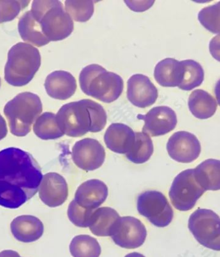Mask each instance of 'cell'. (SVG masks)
Wrapping results in <instances>:
<instances>
[{
  "label": "cell",
  "instance_id": "obj_1",
  "mask_svg": "<svg viewBox=\"0 0 220 257\" xmlns=\"http://www.w3.org/2000/svg\"><path fill=\"white\" fill-rule=\"evenodd\" d=\"M40 165L22 149L0 151V206L17 209L33 198L43 179Z\"/></svg>",
  "mask_w": 220,
  "mask_h": 257
},
{
  "label": "cell",
  "instance_id": "obj_2",
  "mask_svg": "<svg viewBox=\"0 0 220 257\" xmlns=\"http://www.w3.org/2000/svg\"><path fill=\"white\" fill-rule=\"evenodd\" d=\"M57 123L64 134L81 137L88 132H101L107 123V114L101 105L83 99L63 105L56 114Z\"/></svg>",
  "mask_w": 220,
  "mask_h": 257
},
{
  "label": "cell",
  "instance_id": "obj_3",
  "mask_svg": "<svg viewBox=\"0 0 220 257\" xmlns=\"http://www.w3.org/2000/svg\"><path fill=\"white\" fill-rule=\"evenodd\" d=\"M31 12L50 42L65 40L74 29L73 20L61 2L36 0L32 4Z\"/></svg>",
  "mask_w": 220,
  "mask_h": 257
},
{
  "label": "cell",
  "instance_id": "obj_4",
  "mask_svg": "<svg viewBox=\"0 0 220 257\" xmlns=\"http://www.w3.org/2000/svg\"><path fill=\"white\" fill-rule=\"evenodd\" d=\"M79 84L86 95L105 103L118 100L124 89L122 77L95 64L82 69L79 75Z\"/></svg>",
  "mask_w": 220,
  "mask_h": 257
},
{
  "label": "cell",
  "instance_id": "obj_5",
  "mask_svg": "<svg viewBox=\"0 0 220 257\" xmlns=\"http://www.w3.org/2000/svg\"><path fill=\"white\" fill-rule=\"evenodd\" d=\"M41 63L38 48L28 43H18L9 51L5 66V79L13 86H25L33 79Z\"/></svg>",
  "mask_w": 220,
  "mask_h": 257
},
{
  "label": "cell",
  "instance_id": "obj_6",
  "mask_svg": "<svg viewBox=\"0 0 220 257\" xmlns=\"http://www.w3.org/2000/svg\"><path fill=\"white\" fill-rule=\"evenodd\" d=\"M43 111L40 98L36 94H18L7 103L4 114L8 119L11 133L16 137H25Z\"/></svg>",
  "mask_w": 220,
  "mask_h": 257
},
{
  "label": "cell",
  "instance_id": "obj_7",
  "mask_svg": "<svg viewBox=\"0 0 220 257\" xmlns=\"http://www.w3.org/2000/svg\"><path fill=\"white\" fill-rule=\"evenodd\" d=\"M188 227L203 246L220 251V217L208 209L198 208L191 215Z\"/></svg>",
  "mask_w": 220,
  "mask_h": 257
},
{
  "label": "cell",
  "instance_id": "obj_8",
  "mask_svg": "<svg viewBox=\"0 0 220 257\" xmlns=\"http://www.w3.org/2000/svg\"><path fill=\"white\" fill-rule=\"evenodd\" d=\"M205 192L194 178V169H191L181 172L176 176L169 196L176 210L185 212L194 208Z\"/></svg>",
  "mask_w": 220,
  "mask_h": 257
},
{
  "label": "cell",
  "instance_id": "obj_9",
  "mask_svg": "<svg viewBox=\"0 0 220 257\" xmlns=\"http://www.w3.org/2000/svg\"><path fill=\"white\" fill-rule=\"evenodd\" d=\"M137 210L159 228H164L173 221L174 212L170 204L162 192L156 190H148L139 195Z\"/></svg>",
  "mask_w": 220,
  "mask_h": 257
},
{
  "label": "cell",
  "instance_id": "obj_10",
  "mask_svg": "<svg viewBox=\"0 0 220 257\" xmlns=\"http://www.w3.org/2000/svg\"><path fill=\"white\" fill-rule=\"evenodd\" d=\"M111 237L119 246L136 249L145 242L147 230L143 222L137 218L122 217L115 224Z\"/></svg>",
  "mask_w": 220,
  "mask_h": 257
},
{
  "label": "cell",
  "instance_id": "obj_11",
  "mask_svg": "<svg viewBox=\"0 0 220 257\" xmlns=\"http://www.w3.org/2000/svg\"><path fill=\"white\" fill-rule=\"evenodd\" d=\"M72 158L79 168L87 172L93 171L104 164L106 153L104 147L97 140L86 138L73 146Z\"/></svg>",
  "mask_w": 220,
  "mask_h": 257
},
{
  "label": "cell",
  "instance_id": "obj_12",
  "mask_svg": "<svg viewBox=\"0 0 220 257\" xmlns=\"http://www.w3.org/2000/svg\"><path fill=\"white\" fill-rule=\"evenodd\" d=\"M201 144L195 135L187 132L174 133L167 144L169 157L176 162L189 164L199 157Z\"/></svg>",
  "mask_w": 220,
  "mask_h": 257
},
{
  "label": "cell",
  "instance_id": "obj_13",
  "mask_svg": "<svg viewBox=\"0 0 220 257\" xmlns=\"http://www.w3.org/2000/svg\"><path fill=\"white\" fill-rule=\"evenodd\" d=\"M137 118L144 121L143 133L153 137L167 134L177 124L175 112L167 106L153 107L146 114H139Z\"/></svg>",
  "mask_w": 220,
  "mask_h": 257
},
{
  "label": "cell",
  "instance_id": "obj_14",
  "mask_svg": "<svg viewBox=\"0 0 220 257\" xmlns=\"http://www.w3.org/2000/svg\"><path fill=\"white\" fill-rule=\"evenodd\" d=\"M39 196L43 203L49 207L56 208L61 206L68 198L67 182L58 173L46 174L41 181Z\"/></svg>",
  "mask_w": 220,
  "mask_h": 257
},
{
  "label": "cell",
  "instance_id": "obj_15",
  "mask_svg": "<svg viewBox=\"0 0 220 257\" xmlns=\"http://www.w3.org/2000/svg\"><path fill=\"white\" fill-rule=\"evenodd\" d=\"M158 89L150 78L135 74L128 80L127 97L135 106L146 108L154 104L157 100Z\"/></svg>",
  "mask_w": 220,
  "mask_h": 257
},
{
  "label": "cell",
  "instance_id": "obj_16",
  "mask_svg": "<svg viewBox=\"0 0 220 257\" xmlns=\"http://www.w3.org/2000/svg\"><path fill=\"white\" fill-rule=\"evenodd\" d=\"M108 196L107 185L102 181L90 180L78 187L74 200L79 206L91 210L98 208Z\"/></svg>",
  "mask_w": 220,
  "mask_h": 257
},
{
  "label": "cell",
  "instance_id": "obj_17",
  "mask_svg": "<svg viewBox=\"0 0 220 257\" xmlns=\"http://www.w3.org/2000/svg\"><path fill=\"white\" fill-rule=\"evenodd\" d=\"M45 88L50 97L65 100L74 95L77 89V82L69 72L55 71L48 75L45 80Z\"/></svg>",
  "mask_w": 220,
  "mask_h": 257
},
{
  "label": "cell",
  "instance_id": "obj_18",
  "mask_svg": "<svg viewBox=\"0 0 220 257\" xmlns=\"http://www.w3.org/2000/svg\"><path fill=\"white\" fill-rule=\"evenodd\" d=\"M11 232L20 242L31 243L40 239L44 233V225L33 215H20L11 224Z\"/></svg>",
  "mask_w": 220,
  "mask_h": 257
},
{
  "label": "cell",
  "instance_id": "obj_19",
  "mask_svg": "<svg viewBox=\"0 0 220 257\" xmlns=\"http://www.w3.org/2000/svg\"><path fill=\"white\" fill-rule=\"evenodd\" d=\"M135 133L124 123H112L105 133L104 140L107 148L114 153L127 155L132 149Z\"/></svg>",
  "mask_w": 220,
  "mask_h": 257
},
{
  "label": "cell",
  "instance_id": "obj_20",
  "mask_svg": "<svg viewBox=\"0 0 220 257\" xmlns=\"http://www.w3.org/2000/svg\"><path fill=\"white\" fill-rule=\"evenodd\" d=\"M182 66L180 61L167 58L160 61L155 66L156 81L163 87H178L182 81Z\"/></svg>",
  "mask_w": 220,
  "mask_h": 257
},
{
  "label": "cell",
  "instance_id": "obj_21",
  "mask_svg": "<svg viewBox=\"0 0 220 257\" xmlns=\"http://www.w3.org/2000/svg\"><path fill=\"white\" fill-rule=\"evenodd\" d=\"M194 178L205 191L220 190V160L208 159L194 169Z\"/></svg>",
  "mask_w": 220,
  "mask_h": 257
},
{
  "label": "cell",
  "instance_id": "obj_22",
  "mask_svg": "<svg viewBox=\"0 0 220 257\" xmlns=\"http://www.w3.org/2000/svg\"><path fill=\"white\" fill-rule=\"evenodd\" d=\"M120 217L114 208H98L91 215L89 228L93 235L98 237H109L111 236L115 224Z\"/></svg>",
  "mask_w": 220,
  "mask_h": 257
},
{
  "label": "cell",
  "instance_id": "obj_23",
  "mask_svg": "<svg viewBox=\"0 0 220 257\" xmlns=\"http://www.w3.org/2000/svg\"><path fill=\"white\" fill-rule=\"evenodd\" d=\"M188 105L192 115L205 120L212 117L217 110V102L214 98L203 89L192 91L188 100Z\"/></svg>",
  "mask_w": 220,
  "mask_h": 257
},
{
  "label": "cell",
  "instance_id": "obj_24",
  "mask_svg": "<svg viewBox=\"0 0 220 257\" xmlns=\"http://www.w3.org/2000/svg\"><path fill=\"white\" fill-rule=\"evenodd\" d=\"M18 31L22 40L36 47H43L50 41L46 38L40 24L34 19L31 11L24 14L18 22Z\"/></svg>",
  "mask_w": 220,
  "mask_h": 257
},
{
  "label": "cell",
  "instance_id": "obj_25",
  "mask_svg": "<svg viewBox=\"0 0 220 257\" xmlns=\"http://www.w3.org/2000/svg\"><path fill=\"white\" fill-rule=\"evenodd\" d=\"M33 131L36 136L43 141L56 140L65 135L59 127L56 114L50 112H45L37 118Z\"/></svg>",
  "mask_w": 220,
  "mask_h": 257
},
{
  "label": "cell",
  "instance_id": "obj_26",
  "mask_svg": "<svg viewBox=\"0 0 220 257\" xmlns=\"http://www.w3.org/2000/svg\"><path fill=\"white\" fill-rule=\"evenodd\" d=\"M153 151L154 147L150 137L143 132H137L134 144L126 157L134 164H142L150 159Z\"/></svg>",
  "mask_w": 220,
  "mask_h": 257
},
{
  "label": "cell",
  "instance_id": "obj_27",
  "mask_svg": "<svg viewBox=\"0 0 220 257\" xmlns=\"http://www.w3.org/2000/svg\"><path fill=\"white\" fill-rule=\"evenodd\" d=\"M70 251L73 257H99L101 247L95 238L88 235H79L71 241Z\"/></svg>",
  "mask_w": 220,
  "mask_h": 257
},
{
  "label": "cell",
  "instance_id": "obj_28",
  "mask_svg": "<svg viewBox=\"0 0 220 257\" xmlns=\"http://www.w3.org/2000/svg\"><path fill=\"white\" fill-rule=\"evenodd\" d=\"M180 62L183 73L182 81L178 88L182 90L190 91L200 86L204 80V70L200 64L191 59Z\"/></svg>",
  "mask_w": 220,
  "mask_h": 257
},
{
  "label": "cell",
  "instance_id": "obj_29",
  "mask_svg": "<svg viewBox=\"0 0 220 257\" xmlns=\"http://www.w3.org/2000/svg\"><path fill=\"white\" fill-rule=\"evenodd\" d=\"M65 11L77 22H86L94 13V2L90 0H67L65 2Z\"/></svg>",
  "mask_w": 220,
  "mask_h": 257
},
{
  "label": "cell",
  "instance_id": "obj_30",
  "mask_svg": "<svg viewBox=\"0 0 220 257\" xmlns=\"http://www.w3.org/2000/svg\"><path fill=\"white\" fill-rule=\"evenodd\" d=\"M198 18L204 28L220 35V2L201 9Z\"/></svg>",
  "mask_w": 220,
  "mask_h": 257
},
{
  "label": "cell",
  "instance_id": "obj_31",
  "mask_svg": "<svg viewBox=\"0 0 220 257\" xmlns=\"http://www.w3.org/2000/svg\"><path fill=\"white\" fill-rule=\"evenodd\" d=\"M95 210L82 207L73 199L68 206V219L75 226L80 228H88L90 225L91 215Z\"/></svg>",
  "mask_w": 220,
  "mask_h": 257
},
{
  "label": "cell",
  "instance_id": "obj_32",
  "mask_svg": "<svg viewBox=\"0 0 220 257\" xmlns=\"http://www.w3.org/2000/svg\"><path fill=\"white\" fill-rule=\"evenodd\" d=\"M30 1L21 0H0L1 24L15 19L21 11L28 7Z\"/></svg>",
  "mask_w": 220,
  "mask_h": 257
},
{
  "label": "cell",
  "instance_id": "obj_33",
  "mask_svg": "<svg viewBox=\"0 0 220 257\" xmlns=\"http://www.w3.org/2000/svg\"><path fill=\"white\" fill-rule=\"evenodd\" d=\"M125 4L128 5V6L135 11V12H143L147 9L150 8L152 7L153 4L155 3L154 1H145V2H131L125 1Z\"/></svg>",
  "mask_w": 220,
  "mask_h": 257
},
{
  "label": "cell",
  "instance_id": "obj_34",
  "mask_svg": "<svg viewBox=\"0 0 220 257\" xmlns=\"http://www.w3.org/2000/svg\"><path fill=\"white\" fill-rule=\"evenodd\" d=\"M209 51L213 58L220 62V35L214 37L210 41Z\"/></svg>",
  "mask_w": 220,
  "mask_h": 257
},
{
  "label": "cell",
  "instance_id": "obj_35",
  "mask_svg": "<svg viewBox=\"0 0 220 257\" xmlns=\"http://www.w3.org/2000/svg\"><path fill=\"white\" fill-rule=\"evenodd\" d=\"M8 133V126L4 117L0 114V141L7 137Z\"/></svg>",
  "mask_w": 220,
  "mask_h": 257
},
{
  "label": "cell",
  "instance_id": "obj_36",
  "mask_svg": "<svg viewBox=\"0 0 220 257\" xmlns=\"http://www.w3.org/2000/svg\"><path fill=\"white\" fill-rule=\"evenodd\" d=\"M0 257H21L18 252L13 250H4L0 252Z\"/></svg>",
  "mask_w": 220,
  "mask_h": 257
},
{
  "label": "cell",
  "instance_id": "obj_37",
  "mask_svg": "<svg viewBox=\"0 0 220 257\" xmlns=\"http://www.w3.org/2000/svg\"><path fill=\"white\" fill-rule=\"evenodd\" d=\"M214 93L216 95L217 102L220 105V79L217 82L216 86H215Z\"/></svg>",
  "mask_w": 220,
  "mask_h": 257
},
{
  "label": "cell",
  "instance_id": "obj_38",
  "mask_svg": "<svg viewBox=\"0 0 220 257\" xmlns=\"http://www.w3.org/2000/svg\"><path fill=\"white\" fill-rule=\"evenodd\" d=\"M125 257H145L139 253H137V252H134V253H131L128 254L127 255H126Z\"/></svg>",
  "mask_w": 220,
  "mask_h": 257
},
{
  "label": "cell",
  "instance_id": "obj_39",
  "mask_svg": "<svg viewBox=\"0 0 220 257\" xmlns=\"http://www.w3.org/2000/svg\"><path fill=\"white\" fill-rule=\"evenodd\" d=\"M0 24H1V9H0Z\"/></svg>",
  "mask_w": 220,
  "mask_h": 257
},
{
  "label": "cell",
  "instance_id": "obj_40",
  "mask_svg": "<svg viewBox=\"0 0 220 257\" xmlns=\"http://www.w3.org/2000/svg\"><path fill=\"white\" fill-rule=\"evenodd\" d=\"M0 87H1V78H0Z\"/></svg>",
  "mask_w": 220,
  "mask_h": 257
}]
</instances>
